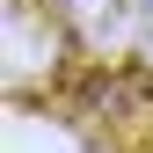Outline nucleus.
I'll use <instances>...</instances> for the list:
<instances>
[{"label": "nucleus", "mask_w": 153, "mask_h": 153, "mask_svg": "<svg viewBox=\"0 0 153 153\" xmlns=\"http://www.w3.org/2000/svg\"><path fill=\"white\" fill-rule=\"evenodd\" d=\"M139 29H146V51H153V0H139Z\"/></svg>", "instance_id": "nucleus-1"}]
</instances>
